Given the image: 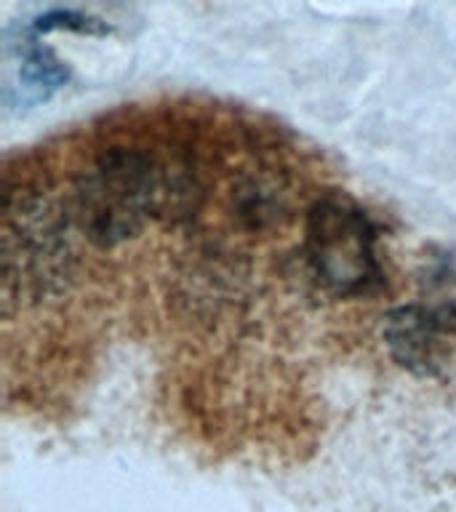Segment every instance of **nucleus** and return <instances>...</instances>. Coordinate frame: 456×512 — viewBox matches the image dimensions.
Listing matches in <instances>:
<instances>
[{
  "label": "nucleus",
  "instance_id": "obj_2",
  "mask_svg": "<svg viewBox=\"0 0 456 512\" xmlns=\"http://www.w3.org/2000/svg\"><path fill=\"white\" fill-rule=\"evenodd\" d=\"M67 211L91 246L118 248L134 240L152 222L144 134H118L96 144L75 171Z\"/></svg>",
  "mask_w": 456,
  "mask_h": 512
},
{
  "label": "nucleus",
  "instance_id": "obj_6",
  "mask_svg": "<svg viewBox=\"0 0 456 512\" xmlns=\"http://www.w3.org/2000/svg\"><path fill=\"white\" fill-rule=\"evenodd\" d=\"M288 211L286 182L275 168H246V174L232 184V216L248 230H267Z\"/></svg>",
  "mask_w": 456,
  "mask_h": 512
},
{
  "label": "nucleus",
  "instance_id": "obj_5",
  "mask_svg": "<svg viewBox=\"0 0 456 512\" xmlns=\"http://www.w3.org/2000/svg\"><path fill=\"white\" fill-rule=\"evenodd\" d=\"M43 35L24 27L8 40V56L14 62V75L6 86L8 107H38L54 99L70 83V67L43 43Z\"/></svg>",
  "mask_w": 456,
  "mask_h": 512
},
{
  "label": "nucleus",
  "instance_id": "obj_3",
  "mask_svg": "<svg viewBox=\"0 0 456 512\" xmlns=\"http://www.w3.org/2000/svg\"><path fill=\"white\" fill-rule=\"evenodd\" d=\"M304 262L318 286L339 299L379 291L384 283L371 216L344 195H320L304 219Z\"/></svg>",
  "mask_w": 456,
  "mask_h": 512
},
{
  "label": "nucleus",
  "instance_id": "obj_7",
  "mask_svg": "<svg viewBox=\"0 0 456 512\" xmlns=\"http://www.w3.org/2000/svg\"><path fill=\"white\" fill-rule=\"evenodd\" d=\"M30 27L38 35H48V32H78V35L104 38V35L112 32L110 24H104L102 19L80 14V11H72V8H51L46 14H40Z\"/></svg>",
  "mask_w": 456,
  "mask_h": 512
},
{
  "label": "nucleus",
  "instance_id": "obj_4",
  "mask_svg": "<svg viewBox=\"0 0 456 512\" xmlns=\"http://www.w3.org/2000/svg\"><path fill=\"white\" fill-rule=\"evenodd\" d=\"M454 328V312L403 304L387 312L382 336L398 366L416 376H435L443 368L446 339Z\"/></svg>",
  "mask_w": 456,
  "mask_h": 512
},
{
  "label": "nucleus",
  "instance_id": "obj_1",
  "mask_svg": "<svg viewBox=\"0 0 456 512\" xmlns=\"http://www.w3.org/2000/svg\"><path fill=\"white\" fill-rule=\"evenodd\" d=\"M72 216L32 179L6 176L3 195V288L6 299H48L75 275Z\"/></svg>",
  "mask_w": 456,
  "mask_h": 512
}]
</instances>
